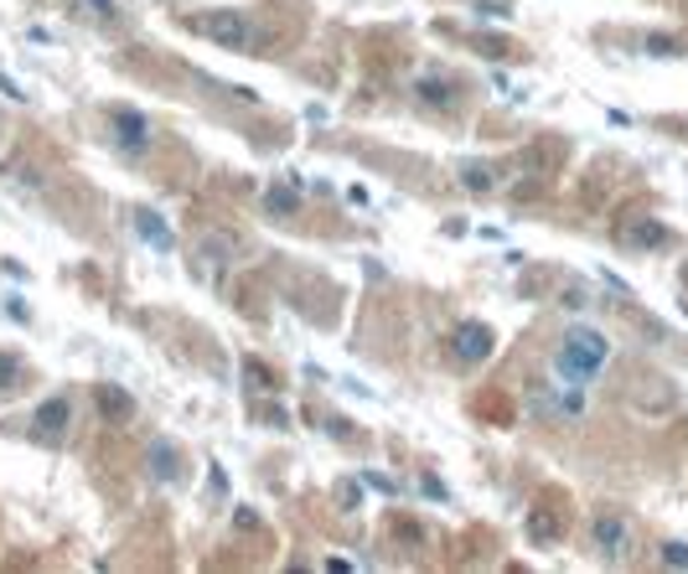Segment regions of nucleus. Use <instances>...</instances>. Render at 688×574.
Masks as SVG:
<instances>
[{
    "instance_id": "obj_23",
    "label": "nucleus",
    "mask_w": 688,
    "mask_h": 574,
    "mask_svg": "<svg viewBox=\"0 0 688 574\" xmlns=\"http://www.w3.org/2000/svg\"><path fill=\"white\" fill-rule=\"evenodd\" d=\"M94 6H99V11H115V0H94Z\"/></svg>"
},
{
    "instance_id": "obj_14",
    "label": "nucleus",
    "mask_w": 688,
    "mask_h": 574,
    "mask_svg": "<svg viewBox=\"0 0 688 574\" xmlns=\"http://www.w3.org/2000/svg\"><path fill=\"white\" fill-rule=\"evenodd\" d=\"M26 383V362L11 353H0V393H17Z\"/></svg>"
},
{
    "instance_id": "obj_16",
    "label": "nucleus",
    "mask_w": 688,
    "mask_h": 574,
    "mask_svg": "<svg viewBox=\"0 0 688 574\" xmlns=\"http://www.w3.org/2000/svg\"><path fill=\"white\" fill-rule=\"evenodd\" d=\"M269 213H295V207H301V192H295V186H269Z\"/></svg>"
},
{
    "instance_id": "obj_20",
    "label": "nucleus",
    "mask_w": 688,
    "mask_h": 574,
    "mask_svg": "<svg viewBox=\"0 0 688 574\" xmlns=\"http://www.w3.org/2000/svg\"><path fill=\"white\" fill-rule=\"evenodd\" d=\"M336 502H342L347 512H353V507H357V487H336Z\"/></svg>"
},
{
    "instance_id": "obj_21",
    "label": "nucleus",
    "mask_w": 688,
    "mask_h": 574,
    "mask_svg": "<svg viewBox=\"0 0 688 574\" xmlns=\"http://www.w3.org/2000/svg\"><path fill=\"white\" fill-rule=\"evenodd\" d=\"M234 523H238V528H259V518H254L249 507H238V512H234Z\"/></svg>"
},
{
    "instance_id": "obj_5",
    "label": "nucleus",
    "mask_w": 688,
    "mask_h": 574,
    "mask_svg": "<svg viewBox=\"0 0 688 574\" xmlns=\"http://www.w3.org/2000/svg\"><path fill=\"white\" fill-rule=\"evenodd\" d=\"M67 424H73V404H67L63 393H57V399H47V404H36V409H32V430H36L42 440H52V445L63 440Z\"/></svg>"
},
{
    "instance_id": "obj_18",
    "label": "nucleus",
    "mask_w": 688,
    "mask_h": 574,
    "mask_svg": "<svg viewBox=\"0 0 688 574\" xmlns=\"http://www.w3.org/2000/svg\"><path fill=\"white\" fill-rule=\"evenodd\" d=\"M647 52H653V57H673L678 42H668V36H647Z\"/></svg>"
},
{
    "instance_id": "obj_17",
    "label": "nucleus",
    "mask_w": 688,
    "mask_h": 574,
    "mask_svg": "<svg viewBox=\"0 0 688 574\" xmlns=\"http://www.w3.org/2000/svg\"><path fill=\"white\" fill-rule=\"evenodd\" d=\"M663 564H673V570H688V543H663Z\"/></svg>"
},
{
    "instance_id": "obj_19",
    "label": "nucleus",
    "mask_w": 688,
    "mask_h": 574,
    "mask_svg": "<svg viewBox=\"0 0 688 574\" xmlns=\"http://www.w3.org/2000/svg\"><path fill=\"white\" fill-rule=\"evenodd\" d=\"M363 487H373V491H394V481H388V476H378V472H363Z\"/></svg>"
},
{
    "instance_id": "obj_22",
    "label": "nucleus",
    "mask_w": 688,
    "mask_h": 574,
    "mask_svg": "<svg viewBox=\"0 0 688 574\" xmlns=\"http://www.w3.org/2000/svg\"><path fill=\"white\" fill-rule=\"evenodd\" d=\"M0 94H6V99H26V94H21V88L11 84V78H0Z\"/></svg>"
},
{
    "instance_id": "obj_13",
    "label": "nucleus",
    "mask_w": 688,
    "mask_h": 574,
    "mask_svg": "<svg viewBox=\"0 0 688 574\" xmlns=\"http://www.w3.org/2000/svg\"><path fill=\"white\" fill-rule=\"evenodd\" d=\"M244 378H249V383H254L259 393H275V389H280L275 368H269V362H259V357H244Z\"/></svg>"
},
{
    "instance_id": "obj_10",
    "label": "nucleus",
    "mask_w": 688,
    "mask_h": 574,
    "mask_svg": "<svg viewBox=\"0 0 688 574\" xmlns=\"http://www.w3.org/2000/svg\"><path fill=\"white\" fill-rule=\"evenodd\" d=\"M559 533H565V523H559L549 507H534L528 512V539L538 543V549H549V543H559Z\"/></svg>"
},
{
    "instance_id": "obj_8",
    "label": "nucleus",
    "mask_w": 688,
    "mask_h": 574,
    "mask_svg": "<svg viewBox=\"0 0 688 574\" xmlns=\"http://www.w3.org/2000/svg\"><path fill=\"white\" fill-rule=\"evenodd\" d=\"M94 404H99L104 424H119V420H130L135 414L130 389H119V383H99V389H94Z\"/></svg>"
},
{
    "instance_id": "obj_6",
    "label": "nucleus",
    "mask_w": 688,
    "mask_h": 574,
    "mask_svg": "<svg viewBox=\"0 0 688 574\" xmlns=\"http://www.w3.org/2000/svg\"><path fill=\"white\" fill-rule=\"evenodd\" d=\"M590 539H595V549H601V554L616 559L626 549V539H632V528H626V518H616V512H601V518L590 523Z\"/></svg>"
},
{
    "instance_id": "obj_11",
    "label": "nucleus",
    "mask_w": 688,
    "mask_h": 574,
    "mask_svg": "<svg viewBox=\"0 0 688 574\" xmlns=\"http://www.w3.org/2000/svg\"><path fill=\"white\" fill-rule=\"evenodd\" d=\"M135 228H140V238H146L151 249H171V243H176V238H171V228H166V223L155 218V213H146V207L135 213Z\"/></svg>"
},
{
    "instance_id": "obj_9",
    "label": "nucleus",
    "mask_w": 688,
    "mask_h": 574,
    "mask_svg": "<svg viewBox=\"0 0 688 574\" xmlns=\"http://www.w3.org/2000/svg\"><path fill=\"white\" fill-rule=\"evenodd\" d=\"M616 238H622L626 249H663V243H668V228L657 218H632Z\"/></svg>"
},
{
    "instance_id": "obj_7",
    "label": "nucleus",
    "mask_w": 688,
    "mask_h": 574,
    "mask_svg": "<svg viewBox=\"0 0 688 574\" xmlns=\"http://www.w3.org/2000/svg\"><path fill=\"white\" fill-rule=\"evenodd\" d=\"M146 466H151V476L161 487H176V481H182V456H176V445H166V440H155L151 451H146Z\"/></svg>"
},
{
    "instance_id": "obj_1",
    "label": "nucleus",
    "mask_w": 688,
    "mask_h": 574,
    "mask_svg": "<svg viewBox=\"0 0 688 574\" xmlns=\"http://www.w3.org/2000/svg\"><path fill=\"white\" fill-rule=\"evenodd\" d=\"M605 357H611V342H605L595 326H570L565 342H559V372H565L570 383H590V378L605 368Z\"/></svg>"
},
{
    "instance_id": "obj_15",
    "label": "nucleus",
    "mask_w": 688,
    "mask_h": 574,
    "mask_svg": "<svg viewBox=\"0 0 688 574\" xmlns=\"http://www.w3.org/2000/svg\"><path fill=\"white\" fill-rule=\"evenodd\" d=\"M461 182H466L471 192H492V186H497V171H492L487 161H466V166H461Z\"/></svg>"
},
{
    "instance_id": "obj_4",
    "label": "nucleus",
    "mask_w": 688,
    "mask_h": 574,
    "mask_svg": "<svg viewBox=\"0 0 688 574\" xmlns=\"http://www.w3.org/2000/svg\"><path fill=\"white\" fill-rule=\"evenodd\" d=\"M109 119H115V140H119V145H125L130 155H140L146 145H151V119L140 115V109H115Z\"/></svg>"
},
{
    "instance_id": "obj_3",
    "label": "nucleus",
    "mask_w": 688,
    "mask_h": 574,
    "mask_svg": "<svg viewBox=\"0 0 688 574\" xmlns=\"http://www.w3.org/2000/svg\"><path fill=\"white\" fill-rule=\"evenodd\" d=\"M492 347H497V337H492L487 322H461L451 332V357L455 362H466V368H476V362H487Z\"/></svg>"
},
{
    "instance_id": "obj_2",
    "label": "nucleus",
    "mask_w": 688,
    "mask_h": 574,
    "mask_svg": "<svg viewBox=\"0 0 688 574\" xmlns=\"http://www.w3.org/2000/svg\"><path fill=\"white\" fill-rule=\"evenodd\" d=\"M192 32H202L207 42H218V47H234V52H254L265 42V32L254 26V17L244 11H207V17L192 21Z\"/></svg>"
},
{
    "instance_id": "obj_12",
    "label": "nucleus",
    "mask_w": 688,
    "mask_h": 574,
    "mask_svg": "<svg viewBox=\"0 0 688 574\" xmlns=\"http://www.w3.org/2000/svg\"><path fill=\"white\" fill-rule=\"evenodd\" d=\"M420 99L430 104V109H445V104L455 99V88L440 78V73H430V78H420Z\"/></svg>"
}]
</instances>
